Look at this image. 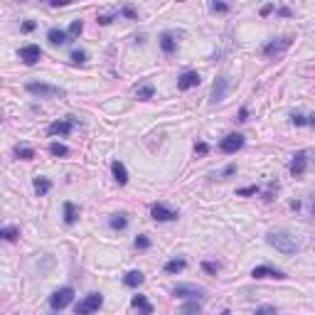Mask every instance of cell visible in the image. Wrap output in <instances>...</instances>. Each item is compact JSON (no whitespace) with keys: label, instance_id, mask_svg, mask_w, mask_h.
I'll return each mask as SVG.
<instances>
[{"label":"cell","instance_id":"cell-15","mask_svg":"<svg viewBox=\"0 0 315 315\" xmlns=\"http://www.w3.org/2000/svg\"><path fill=\"white\" fill-rule=\"evenodd\" d=\"M47 39L52 45H67L69 42V32H64V30H59V27H52L50 32H47Z\"/></svg>","mask_w":315,"mask_h":315},{"label":"cell","instance_id":"cell-11","mask_svg":"<svg viewBox=\"0 0 315 315\" xmlns=\"http://www.w3.org/2000/svg\"><path fill=\"white\" fill-rule=\"evenodd\" d=\"M39 57H42V50H39L37 45H25V47L20 50V59H22L25 64H37Z\"/></svg>","mask_w":315,"mask_h":315},{"label":"cell","instance_id":"cell-14","mask_svg":"<svg viewBox=\"0 0 315 315\" xmlns=\"http://www.w3.org/2000/svg\"><path fill=\"white\" fill-rule=\"evenodd\" d=\"M305 165H308V158H305V153H296V155H293V160H291V173L298 177V175H303V173H305Z\"/></svg>","mask_w":315,"mask_h":315},{"label":"cell","instance_id":"cell-12","mask_svg":"<svg viewBox=\"0 0 315 315\" xmlns=\"http://www.w3.org/2000/svg\"><path fill=\"white\" fill-rule=\"evenodd\" d=\"M254 279H286V273L279 271V268H271V266H256L251 271Z\"/></svg>","mask_w":315,"mask_h":315},{"label":"cell","instance_id":"cell-41","mask_svg":"<svg viewBox=\"0 0 315 315\" xmlns=\"http://www.w3.org/2000/svg\"><path fill=\"white\" fill-rule=\"evenodd\" d=\"M99 22H101V25H108V22H111V18H108V15H104V18H99Z\"/></svg>","mask_w":315,"mask_h":315},{"label":"cell","instance_id":"cell-32","mask_svg":"<svg viewBox=\"0 0 315 315\" xmlns=\"http://www.w3.org/2000/svg\"><path fill=\"white\" fill-rule=\"evenodd\" d=\"M148 246H150L148 236H138V239H136V249H148Z\"/></svg>","mask_w":315,"mask_h":315},{"label":"cell","instance_id":"cell-29","mask_svg":"<svg viewBox=\"0 0 315 315\" xmlns=\"http://www.w3.org/2000/svg\"><path fill=\"white\" fill-rule=\"evenodd\" d=\"M50 153H52V155H67L69 150H67V145H62V143H52V145H50Z\"/></svg>","mask_w":315,"mask_h":315},{"label":"cell","instance_id":"cell-24","mask_svg":"<svg viewBox=\"0 0 315 315\" xmlns=\"http://www.w3.org/2000/svg\"><path fill=\"white\" fill-rule=\"evenodd\" d=\"M185 266H187L185 259H173V261L165 263V273H177V271H182Z\"/></svg>","mask_w":315,"mask_h":315},{"label":"cell","instance_id":"cell-34","mask_svg":"<svg viewBox=\"0 0 315 315\" xmlns=\"http://www.w3.org/2000/svg\"><path fill=\"white\" fill-rule=\"evenodd\" d=\"M256 315H276V308H259Z\"/></svg>","mask_w":315,"mask_h":315},{"label":"cell","instance_id":"cell-31","mask_svg":"<svg viewBox=\"0 0 315 315\" xmlns=\"http://www.w3.org/2000/svg\"><path fill=\"white\" fill-rule=\"evenodd\" d=\"M138 99H153V87H150V84L140 87V89H138Z\"/></svg>","mask_w":315,"mask_h":315},{"label":"cell","instance_id":"cell-43","mask_svg":"<svg viewBox=\"0 0 315 315\" xmlns=\"http://www.w3.org/2000/svg\"><path fill=\"white\" fill-rule=\"evenodd\" d=\"M313 214H315V205H313Z\"/></svg>","mask_w":315,"mask_h":315},{"label":"cell","instance_id":"cell-40","mask_svg":"<svg viewBox=\"0 0 315 315\" xmlns=\"http://www.w3.org/2000/svg\"><path fill=\"white\" fill-rule=\"evenodd\" d=\"M123 15H128V18H136V13H133V8H123Z\"/></svg>","mask_w":315,"mask_h":315},{"label":"cell","instance_id":"cell-23","mask_svg":"<svg viewBox=\"0 0 315 315\" xmlns=\"http://www.w3.org/2000/svg\"><path fill=\"white\" fill-rule=\"evenodd\" d=\"M291 121L296 126H315V116H305V113H293Z\"/></svg>","mask_w":315,"mask_h":315},{"label":"cell","instance_id":"cell-20","mask_svg":"<svg viewBox=\"0 0 315 315\" xmlns=\"http://www.w3.org/2000/svg\"><path fill=\"white\" fill-rule=\"evenodd\" d=\"M180 315H202V305L197 303V300H190L180 308Z\"/></svg>","mask_w":315,"mask_h":315},{"label":"cell","instance_id":"cell-33","mask_svg":"<svg viewBox=\"0 0 315 315\" xmlns=\"http://www.w3.org/2000/svg\"><path fill=\"white\" fill-rule=\"evenodd\" d=\"M212 10H214V13H227L229 5H224V3H212Z\"/></svg>","mask_w":315,"mask_h":315},{"label":"cell","instance_id":"cell-42","mask_svg":"<svg viewBox=\"0 0 315 315\" xmlns=\"http://www.w3.org/2000/svg\"><path fill=\"white\" fill-rule=\"evenodd\" d=\"M231 173H236V165H229V168L224 170V175H231Z\"/></svg>","mask_w":315,"mask_h":315},{"label":"cell","instance_id":"cell-22","mask_svg":"<svg viewBox=\"0 0 315 315\" xmlns=\"http://www.w3.org/2000/svg\"><path fill=\"white\" fill-rule=\"evenodd\" d=\"M160 47H163L165 54H173V52H175V37H173L170 32H165V35L160 37Z\"/></svg>","mask_w":315,"mask_h":315},{"label":"cell","instance_id":"cell-16","mask_svg":"<svg viewBox=\"0 0 315 315\" xmlns=\"http://www.w3.org/2000/svg\"><path fill=\"white\" fill-rule=\"evenodd\" d=\"M111 173H113V177H116L118 185H126V182H128V173H126V165H123L121 160H116V163L111 165Z\"/></svg>","mask_w":315,"mask_h":315},{"label":"cell","instance_id":"cell-9","mask_svg":"<svg viewBox=\"0 0 315 315\" xmlns=\"http://www.w3.org/2000/svg\"><path fill=\"white\" fill-rule=\"evenodd\" d=\"M150 214H153V219H155V222H173V219H177V212H175V210H170V207H165L163 202L153 205Z\"/></svg>","mask_w":315,"mask_h":315},{"label":"cell","instance_id":"cell-7","mask_svg":"<svg viewBox=\"0 0 315 315\" xmlns=\"http://www.w3.org/2000/svg\"><path fill=\"white\" fill-rule=\"evenodd\" d=\"M291 42H293V37H281V39H273V42L263 45V54H266V57H276V54L286 52V50L291 47Z\"/></svg>","mask_w":315,"mask_h":315},{"label":"cell","instance_id":"cell-28","mask_svg":"<svg viewBox=\"0 0 315 315\" xmlns=\"http://www.w3.org/2000/svg\"><path fill=\"white\" fill-rule=\"evenodd\" d=\"M82 30H84L82 20H74V22H71V27H69V37H79V35H82Z\"/></svg>","mask_w":315,"mask_h":315},{"label":"cell","instance_id":"cell-2","mask_svg":"<svg viewBox=\"0 0 315 315\" xmlns=\"http://www.w3.org/2000/svg\"><path fill=\"white\" fill-rule=\"evenodd\" d=\"M25 89H27L30 94L42 96V99H62V96H64V89H59V87H50V84H42V82H30Z\"/></svg>","mask_w":315,"mask_h":315},{"label":"cell","instance_id":"cell-5","mask_svg":"<svg viewBox=\"0 0 315 315\" xmlns=\"http://www.w3.org/2000/svg\"><path fill=\"white\" fill-rule=\"evenodd\" d=\"M74 300V291L67 286V288H59V291H54L52 296H50V305L54 308V310H62V308H67L69 303Z\"/></svg>","mask_w":315,"mask_h":315},{"label":"cell","instance_id":"cell-36","mask_svg":"<svg viewBox=\"0 0 315 315\" xmlns=\"http://www.w3.org/2000/svg\"><path fill=\"white\" fill-rule=\"evenodd\" d=\"M239 121H242V123H244V121H249V111H246V108H242V111H239Z\"/></svg>","mask_w":315,"mask_h":315},{"label":"cell","instance_id":"cell-30","mask_svg":"<svg viewBox=\"0 0 315 315\" xmlns=\"http://www.w3.org/2000/svg\"><path fill=\"white\" fill-rule=\"evenodd\" d=\"M71 62H74V64H84V62H87V52H82V50L71 52Z\"/></svg>","mask_w":315,"mask_h":315},{"label":"cell","instance_id":"cell-10","mask_svg":"<svg viewBox=\"0 0 315 315\" xmlns=\"http://www.w3.org/2000/svg\"><path fill=\"white\" fill-rule=\"evenodd\" d=\"M71 131H74V118L54 121V123H50V128H47V133H50V136H69Z\"/></svg>","mask_w":315,"mask_h":315},{"label":"cell","instance_id":"cell-26","mask_svg":"<svg viewBox=\"0 0 315 315\" xmlns=\"http://www.w3.org/2000/svg\"><path fill=\"white\" fill-rule=\"evenodd\" d=\"M18 234H20V231H18L15 227H5L3 231H0V236H3L5 242H15V239H18Z\"/></svg>","mask_w":315,"mask_h":315},{"label":"cell","instance_id":"cell-39","mask_svg":"<svg viewBox=\"0 0 315 315\" xmlns=\"http://www.w3.org/2000/svg\"><path fill=\"white\" fill-rule=\"evenodd\" d=\"M202 268H205V271H210V273H214V271H217V266H214V263H202Z\"/></svg>","mask_w":315,"mask_h":315},{"label":"cell","instance_id":"cell-13","mask_svg":"<svg viewBox=\"0 0 315 315\" xmlns=\"http://www.w3.org/2000/svg\"><path fill=\"white\" fill-rule=\"evenodd\" d=\"M200 82H202V79H200V74H197V71H185V74L177 79V89H180V91H187V89L197 87Z\"/></svg>","mask_w":315,"mask_h":315},{"label":"cell","instance_id":"cell-4","mask_svg":"<svg viewBox=\"0 0 315 315\" xmlns=\"http://www.w3.org/2000/svg\"><path fill=\"white\" fill-rule=\"evenodd\" d=\"M101 305H104V296H101V293H91V296H87L84 300L76 303L74 313H76V315H91V313L99 310Z\"/></svg>","mask_w":315,"mask_h":315},{"label":"cell","instance_id":"cell-8","mask_svg":"<svg viewBox=\"0 0 315 315\" xmlns=\"http://www.w3.org/2000/svg\"><path fill=\"white\" fill-rule=\"evenodd\" d=\"M244 145V136H239V133H231V136H227V138H222V143H219V150L222 153H227V155H231V153H236Z\"/></svg>","mask_w":315,"mask_h":315},{"label":"cell","instance_id":"cell-18","mask_svg":"<svg viewBox=\"0 0 315 315\" xmlns=\"http://www.w3.org/2000/svg\"><path fill=\"white\" fill-rule=\"evenodd\" d=\"M143 281H145V276H143L140 271H128L126 279H123V283H126L128 288H136V286H140Z\"/></svg>","mask_w":315,"mask_h":315},{"label":"cell","instance_id":"cell-37","mask_svg":"<svg viewBox=\"0 0 315 315\" xmlns=\"http://www.w3.org/2000/svg\"><path fill=\"white\" fill-rule=\"evenodd\" d=\"M197 153H200V155H205L207 153V143H197V148H194Z\"/></svg>","mask_w":315,"mask_h":315},{"label":"cell","instance_id":"cell-1","mask_svg":"<svg viewBox=\"0 0 315 315\" xmlns=\"http://www.w3.org/2000/svg\"><path fill=\"white\" fill-rule=\"evenodd\" d=\"M266 242H268L273 249L283 251V254H296L298 246H300L298 236L291 234V231H286V229H273V231H268V234H266Z\"/></svg>","mask_w":315,"mask_h":315},{"label":"cell","instance_id":"cell-35","mask_svg":"<svg viewBox=\"0 0 315 315\" xmlns=\"http://www.w3.org/2000/svg\"><path fill=\"white\" fill-rule=\"evenodd\" d=\"M22 30H25V32H32V30H35V22H32V20L22 22Z\"/></svg>","mask_w":315,"mask_h":315},{"label":"cell","instance_id":"cell-21","mask_svg":"<svg viewBox=\"0 0 315 315\" xmlns=\"http://www.w3.org/2000/svg\"><path fill=\"white\" fill-rule=\"evenodd\" d=\"M52 190V182L47 180V177H35V192L42 197V194H47Z\"/></svg>","mask_w":315,"mask_h":315},{"label":"cell","instance_id":"cell-6","mask_svg":"<svg viewBox=\"0 0 315 315\" xmlns=\"http://www.w3.org/2000/svg\"><path fill=\"white\" fill-rule=\"evenodd\" d=\"M229 87H231V79H229V76H219L217 82H214V87H212V96H210V101H212V104L224 101V99H227Z\"/></svg>","mask_w":315,"mask_h":315},{"label":"cell","instance_id":"cell-19","mask_svg":"<svg viewBox=\"0 0 315 315\" xmlns=\"http://www.w3.org/2000/svg\"><path fill=\"white\" fill-rule=\"evenodd\" d=\"M108 224H111V229H116V231H123V229L128 227V217H126V214H113V217L108 219Z\"/></svg>","mask_w":315,"mask_h":315},{"label":"cell","instance_id":"cell-27","mask_svg":"<svg viewBox=\"0 0 315 315\" xmlns=\"http://www.w3.org/2000/svg\"><path fill=\"white\" fill-rule=\"evenodd\" d=\"M15 155L22 158V160H32V158H35V150H32V148H20V145H18V148H15Z\"/></svg>","mask_w":315,"mask_h":315},{"label":"cell","instance_id":"cell-25","mask_svg":"<svg viewBox=\"0 0 315 315\" xmlns=\"http://www.w3.org/2000/svg\"><path fill=\"white\" fill-rule=\"evenodd\" d=\"M64 222L67 224H74L76 222V207L71 202H64Z\"/></svg>","mask_w":315,"mask_h":315},{"label":"cell","instance_id":"cell-3","mask_svg":"<svg viewBox=\"0 0 315 315\" xmlns=\"http://www.w3.org/2000/svg\"><path fill=\"white\" fill-rule=\"evenodd\" d=\"M173 296L187 298V300H202V298H207V291L202 286H194V283H180L173 288Z\"/></svg>","mask_w":315,"mask_h":315},{"label":"cell","instance_id":"cell-17","mask_svg":"<svg viewBox=\"0 0 315 315\" xmlns=\"http://www.w3.org/2000/svg\"><path fill=\"white\" fill-rule=\"evenodd\" d=\"M131 305H133V308H138L143 315H150V313H153V305L148 303V298H145V296H133Z\"/></svg>","mask_w":315,"mask_h":315},{"label":"cell","instance_id":"cell-38","mask_svg":"<svg viewBox=\"0 0 315 315\" xmlns=\"http://www.w3.org/2000/svg\"><path fill=\"white\" fill-rule=\"evenodd\" d=\"M256 192V187H244V190H239V194H254Z\"/></svg>","mask_w":315,"mask_h":315}]
</instances>
